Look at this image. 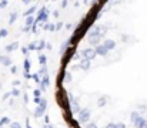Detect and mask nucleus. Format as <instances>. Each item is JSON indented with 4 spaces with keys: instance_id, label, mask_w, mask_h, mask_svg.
I'll use <instances>...</instances> for the list:
<instances>
[{
    "instance_id": "2",
    "label": "nucleus",
    "mask_w": 147,
    "mask_h": 128,
    "mask_svg": "<svg viewBox=\"0 0 147 128\" xmlns=\"http://www.w3.org/2000/svg\"><path fill=\"white\" fill-rule=\"evenodd\" d=\"M89 115H90V114H89V111H83V113L80 114V120H87V118H89Z\"/></svg>"
},
{
    "instance_id": "4",
    "label": "nucleus",
    "mask_w": 147,
    "mask_h": 128,
    "mask_svg": "<svg viewBox=\"0 0 147 128\" xmlns=\"http://www.w3.org/2000/svg\"><path fill=\"white\" fill-rule=\"evenodd\" d=\"M11 128H20V125L16 124V123H13V124H11Z\"/></svg>"
},
{
    "instance_id": "1",
    "label": "nucleus",
    "mask_w": 147,
    "mask_h": 128,
    "mask_svg": "<svg viewBox=\"0 0 147 128\" xmlns=\"http://www.w3.org/2000/svg\"><path fill=\"white\" fill-rule=\"evenodd\" d=\"M0 61L4 64V66H10V58L4 57V56H0Z\"/></svg>"
},
{
    "instance_id": "3",
    "label": "nucleus",
    "mask_w": 147,
    "mask_h": 128,
    "mask_svg": "<svg viewBox=\"0 0 147 128\" xmlns=\"http://www.w3.org/2000/svg\"><path fill=\"white\" fill-rule=\"evenodd\" d=\"M6 4H7V1H6V0H3V1H0V9H1L3 6H6Z\"/></svg>"
}]
</instances>
